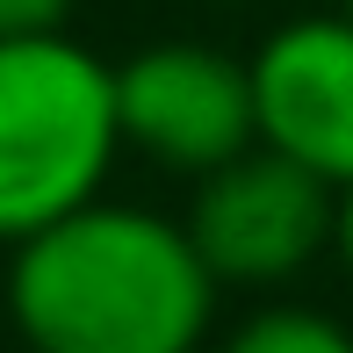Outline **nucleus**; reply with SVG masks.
<instances>
[{
	"label": "nucleus",
	"mask_w": 353,
	"mask_h": 353,
	"mask_svg": "<svg viewBox=\"0 0 353 353\" xmlns=\"http://www.w3.org/2000/svg\"><path fill=\"white\" fill-rule=\"evenodd\" d=\"M116 130L123 152L202 181L210 166L252 144V72L216 43H144L116 65Z\"/></svg>",
	"instance_id": "20e7f679"
},
{
	"label": "nucleus",
	"mask_w": 353,
	"mask_h": 353,
	"mask_svg": "<svg viewBox=\"0 0 353 353\" xmlns=\"http://www.w3.org/2000/svg\"><path fill=\"white\" fill-rule=\"evenodd\" d=\"M325 252L353 274V181H346V188H332V245H325Z\"/></svg>",
	"instance_id": "6e6552de"
},
{
	"label": "nucleus",
	"mask_w": 353,
	"mask_h": 353,
	"mask_svg": "<svg viewBox=\"0 0 353 353\" xmlns=\"http://www.w3.org/2000/svg\"><path fill=\"white\" fill-rule=\"evenodd\" d=\"M245 72H252V144L346 188L353 181V22L346 14H296L245 58Z\"/></svg>",
	"instance_id": "39448f33"
},
{
	"label": "nucleus",
	"mask_w": 353,
	"mask_h": 353,
	"mask_svg": "<svg viewBox=\"0 0 353 353\" xmlns=\"http://www.w3.org/2000/svg\"><path fill=\"white\" fill-rule=\"evenodd\" d=\"M116 65L65 29L0 37V245L94 202L116 173Z\"/></svg>",
	"instance_id": "f03ea898"
},
{
	"label": "nucleus",
	"mask_w": 353,
	"mask_h": 353,
	"mask_svg": "<svg viewBox=\"0 0 353 353\" xmlns=\"http://www.w3.org/2000/svg\"><path fill=\"white\" fill-rule=\"evenodd\" d=\"M181 223L223 288H274L332 245V181L267 144H245L195 181Z\"/></svg>",
	"instance_id": "7ed1b4c3"
},
{
	"label": "nucleus",
	"mask_w": 353,
	"mask_h": 353,
	"mask_svg": "<svg viewBox=\"0 0 353 353\" xmlns=\"http://www.w3.org/2000/svg\"><path fill=\"white\" fill-rule=\"evenodd\" d=\"M72 0H0V37H37V29H65Z\"/></svg>",
	"instance_id": "0eeeda50"
},
{
	"label": "nucleus",
	"mask_w": 353,
	"mask_h": 353,
	"mask_svg": "<svg viewBox=\"0 0 353 353\" xmlns=\"http://www.w3.org/2000/svg\"><path fill=\"white\" fill-rule=\"evenodd\" d=\"M216 296L188 223L108 195L8 245V317L29 353H195Z\"/></svg>",
	"instance_id": "f257e3e1"
},
{
	"label": "nucleus",
	"mask_w": 353,
	"mask_h": 353,
	"mask_svg": "<svg viewBox=\"0 0 353 353\" xmlns=\"http://www.w3.org/2000/svg\"><path fill=\"white\" fill-rule=\"evenodd\" d=\"M216 353H353V332L339 317H325V310L274 303V310H252Z\"/></svg>",
	"instance_id": "423d86ee"
},
{
	"label": "nucleus",
	"mask_w": 353,
	"mask_h": 353,
	"mask_svg": "<svg viewBox=\"0 0 353 353\" xmlns=\"http://www.w3.org/2000/svg\"><path fill=\"white\" fill-rule=\"evenodd\" d=\"M339 14H346V22H353V0H339Z\"/></svg>",
	"instance_id": "1a4fd4ad"
}]
</instances>
